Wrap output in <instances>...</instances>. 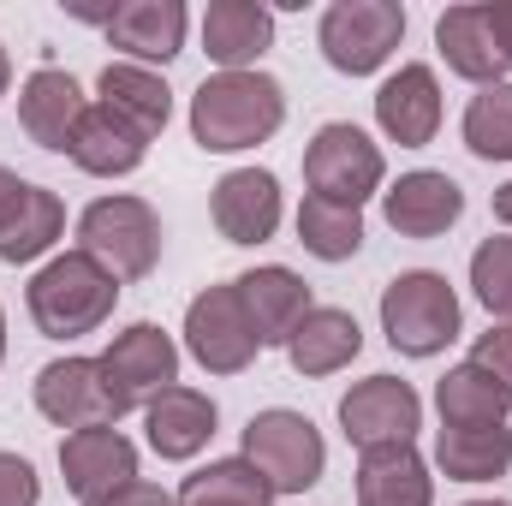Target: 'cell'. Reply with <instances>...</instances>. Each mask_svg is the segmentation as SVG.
<instances>
[{"label": "cell", "mask_w": 512, "mask_h": 506, "mask_svg": "<svg viewBox=\"0 0 512 506\" xmlns=\"http://www.w3.org/2000/svg\"><path fill=\"white\" fill-rule=\"evenodd\" d=\"M286 126V90L268 72H215L191 96V137L209 155H239Z\"/></svg>", "instance_id": "obj_1"}, {"label": "cell", "mask_w": 512, "mask_h": 506, "mask_svg": "<svg viewBox=\"0 0 512 506\" xmlns=\"http://www.w3.org/2000/svg\"><path fill=\"white\" fill-rule=\"evenodd\" d=\"M24 298H30V322H36L48 340H84V334H96V328L114 316L120 280H114L96 256L66 251V256H54V262L36 268V280H30Z\"/></svg>", "instance_id": "obj_2"}, {"label": "cell", "mask_w": 512, "mask_h": 506, "mask_svg": "<svg viewBox=\"0 0 512 506\" xmlns=\"http://www.w3.org/2000/svg\"><path fill=\"white\" fill-rule=\"evenodd\" d=\"M465 310L459 292L447 286V274L435 268H405L399 280L382 286V334L399 358H435L459 340Z\"/></svg>", "instance_id": "obj_3"}, {"label": "cell", "mask_w": 512, "mask_h": 506, "mask_svg": "<svg viewBox=\"0 0 512 506\" xmlns=\"http://www.w3.org/2000/svg\"><path fill=\"white\" fill-rule=\"evenodd\" d=\"M161 245H167V233H161V215L143 203V197H96L84 215H78V251L96 256L114 280H143V274H155V262H161Z\"/></svg>", "instance_id": "obj_4"}, {"label": "cell", "mask_w": 512, "mask_h": 506, "mask_svg": "<svg viewBox=\"0 0 512 506\" xmlns=\"http://www.w3.org/2000/svg\"><path fill=\"white\" fill-rule=\"evenodd\" d=\"M239 459H251L256 471L268 477L274 495H304L328 471V441H322V429L304 411L268 405V411H256L245 423V453Z\"/></svg>", "instance_id": "obj_5"}, {"label": "cell", "mask_w": 512, "mask_h": 506, "mask_svg": "<svg viewBox=\"0 0 512 506\" xmlns=\"http://www.w3.org/2000/svg\"><path fill=\"white\" fill-rule=\"evenodd\" d=\"M316 42H322V60L334 72L370 78L405 42V6L399 0H334L316 24Z\"/></svg>", "instance_id": "obj_6"}, {"label": "cell", "mask_w": 512, "mask_h": 506, "mask_svg": "<svg viewBox=\"0 0 512 506\" xmlns=\"http://www.w3.org/2000/svg\"><path fill=\"white\" fill-rule=\"evenodd\" d=\"M96 370H102V387H108L114 417L149 411V399H161L167 387H179V346H173L167 328L131 322L126 334H114V346L96 358Z\"/></svg>", "instance_id": "obj_7"}, {"label": "cell", "mask_w": 512, "mask_h": 506, "mask_svg": "<svg viewBox=\"0 0 512 506\" xmlns=\"http://www.w3.org/2000/svg\"><path fill=\"white\" fill-rule=\"evenodd\" d=\"M382 179H387L382 149L352 126V120H328V126L310 137V149H304V185H310V197L364 209L382 191Z\"/></svg>", "instance_id": "obj_8"}, {"label": "cell", "mask_w": 512, "mask_h": 506, "mask_svg": "<svg viewBox=\"0 0 512 506\" xmlns=\"http://www.w3.org/2000/svg\"><path fill=\"white\" fill-rule=\"evenodd\" d=\"M185 352L209 370V376H239L251 370L262 340H256L251 316L239 304V286H203L191 304H185Z\"/></svg>", "instance_id": "obj_9"}, {"label": "cell", "mask_w": 512, "mask_h": 506, "mask_svg": "<svg viewBox=\"0 0 512 506\" xmlns=\"http://www.w3.org/2000/svg\"><path fill=\"white\" fill-rule=\"evenodd\" d=\"M340 429L358 453L376 447H411L423 429V399L399 376H364L340 393Z\"/></svg>", "instance_id": "obj_10"}, {"label": "cell", "mask_w": 512, "mask_h": 506, "mask_svg": "<svg viewBox=\"0 0 512 506\" xmlns=\"http://www.w3.org/2000/svg\"><path fill=\"white\" fill-rule=\"evenodd\" d=\"M209 215L227 245H268L280 233V179L268 167H233L215 179Z\"/></svg>", "instance_id": "obj_11"}, {"label": "cell", "mask_w": 512, "mask_h": 506, "mask_svg": "<svg viewBox=\"0 0 512 506\" xmlns=\"http://www.w3.org/2000/svg\"><path fill=\"white\" fill-rule=\"evenodd\" d=\"M60 471H66V489L90 506V501H102V495H114V489H126V483H137V447L114 423L72 429L60 441Z\"/></svg>", "instance_id": "obj_12"}, {"label": "cell", "mask_w": 512, "mask_h": 506, "mask_svg": "<svg viewBox=\"0 0 512 506\" xmlns=\"http://www.w3.org/2000/svg\"><path fill=\"white\" fill-rule=\"evenodd\" d=\"M382 215L399 239H441L447 227H459L465 191H459V179L417 167V173H399V185L382 191Z\"/></svg>", "instance_id": "obj_13"}, {"label": "cell", "mask_w": 512, "mask_h": 506, "mask_svg": "<svg viewBox=\"0 0 512 506\" xmlns=\"http://www.w3.org/2000/svg\"><path fill=\"white\" fill-rule=\"evenodd\" d=\"M84 114H90V102H84L78 78L60 72V66H36L24 78V90H18V126L30 131V143L48 149V155L72 149V131H78Z\"/></svg>", "instance_id": "obj_14"}, {"label": "cell", "mask_w": 512, "mask_h": 506, "mask_svg": "<svg viewBox=\"0 0 512 506\" xmlns=\"http://www.w3.org/2000/svg\"><path fill=\"white\" fill-rule=\"evenodd\" d=\"M36 411L54 423V429H96V423H114V405H108V387L96 358H54L36 370Z\"/></svg>", "instance_id": "obj_15"}, {"label": "cell", "mask_w": 512, "mask_h": 506, "mask_svg": "<svg viewBox=\"0 0 512 506\" xmlns=\"http://www.w3.org/2000/svg\"><path fill=\"white\" fill-rule=\"evenodd\" d=\"M435 48H441L447 72H459V78L477 84V90L507 84V72H512L507 48H501V36H495V24H489L483 6H447V12L435 18Z\"/></svg>", "instance_id": "obj_16"}, {"label": "cell", "mask_w": 512, "mask_h": 506, "mask_svg": "<svg viewBox=\"0 0 512 506\" xmlns=\"http://www.w3.org/2000/svg\"><path fill=\"white\" fill-rule=\"evenodd\" d=\"M376 126L399 143V149H423V143H435V131H441V78H435V66H399L393 78H387L382 90H376Z\"/></svg>", "instance_id": "obj_17"}, {"label": "cell", "mask_w": 512, "mask_h": 506, "mask_svg": "<svg viewBox=\"0 0 512 506\" xmlns=\"http://www.w3.org/2000/svg\"><path fill=\"white\" fill-rule=\"evenodd\" d=\"M215 423H221V411H215V399H209L203 387H167V393L149 399V411H143L149 453H161L167 465L197 459V453L215 441Z\"/></svg>", "instance_id": "obj_18"}, {"label": "cell", "mask_w": 512, "mask_h": 506, "mask_svg": "<svg viewBox=\"0 0 512 506\" xmlns=\"http://www.w3.org/2000/svg\"><path fill=\"white\" fill-rule=\"evenodd\" d=\"M185 24H191L185 0H120L102 30L131 66H167L185 48Z\"/></svg>", "instance_id": "obj_19"}, {"label": "cell", "mask_w": 512, "mask_h": 506, "mask_svg": "<svg viewBox=\"0 0 512 506\" xmlns=\"http://www.w3.org/2000/svg\"><path fill=\"white\" fill-rule=\"evenodd\" d=\"M233 286H239V304H245V316H251V328H256L262 346H286L292 328L310 316V286H304L292 268H280V262L245 268Z\"/></svg>", "instance_id": "obj_20"}, {"label": "cell", "mask_w": 512, "mask_h": 506, "mask_svg": "<svg viewBox=\"0 0 512 506\" xmlns=\"http://www.w3.org/2000/svg\"><path fill=\"white\" fill-rule=\"evenodd\" d=\"M274 48V12L256 0H209L203 12V54L221 72H256V60Z\"/></svg>", "instance_id": "obj_21"}, {"label": "cell", "mask_w": 512, "mask_h": 506, "mask_svg": "<svg viewBox=\"0 0 512 506\" xmlns=\"http://www.w3.org/2000/svg\"><path fill=\"white\" fill-rule=\"evenodd\" d=\"M358 352H364V328H358L352 310H334V304H310V316H304V322L292 328V340H286V364L310 381L346 370Z\"/></svg>", "instance_id": "obj_22"}, {"label": "cell", "mask_w": 512, "mask_h": 506, "mask_svg": "<svg viewBox=\"0 0 512 506\" xmlns=\"http://www.w3.org/2000/svg\"><path fill=\"white\" fill-rule=\"evenodd\" d=\"M435 411H441V429H501L512 411V387L465 358L435 381Z\"/></svg>", "instance_id": "obj_23"}, {"label": "cell", "mask_w": 512, "mask_h": 506, "mask_svg": "<svg viewBox=\"0 0 512 506\" xmlns=\"http://www.w3.org/2000/svg\"><path fill=\"white\" fill-rule=\"evenodd\" d=\"M66 155H72L90 179H126V173H137V167H143L149 137L96 102V108L78 120V131H72V149H66Z\"/></svg>", "instance_id": "obj_24"}, {"label": "cell", "mask_w": 512, "mask_h": 506, "mask_svg": "<svg viewBox=\"0 0 512 506\" xmlns=\"http://www.w3.org/2000/svg\"><path fill=\"white\" fill-rule=\"evenodd\" d=\"M96 90H102V108H108V114H120L126 126H137L149 143L167 131V120H173V90H167V78H161V72H149V66L114 60V66H102Z\"/></svg>", "instance_id": "obj_25"}, {"label": "cell", "mask_w": 512, "mask_h": 506, "mask_svg": "<svg viewBox=\"0 0 512 506\" xmlns=\"http://www.w3.org/2000/svg\"><path fill=\"white\" fill-rule=\"evenodd\" d=\"M358 506H435V477L417 447L358 453Z\"/></svg>", "instance_id": "obj_26"}, {"label": "cell", "mask_w": 512, "mask_h": 506, "mask_svg": "<svg viewBox=\"0 0 512 506\" xmlns=\"http://www.w3.org/2000/svg\"><path fill=\"white\" fill-rule=\"evenodd\" d=\"M435 465L447 483H495L512 471V429H441Z\"/></svg>", "instance_id": "obj_27"}, {"label": "cell", "mask_w": 512, "mask_h": 506, "mask_svg": "<svg viewBox=\"0 0 512 506\" xmlns=\"http://www.w3.org/2000/svg\"><path fill=\"white\" fill-rule=\"evenodd\" d=\"M173 506H274V489L251 459H215L185 477Z\"/></svg>", "instance_id": "obj_28"}, {"label": "cell", "mask_w": 512, "mask_h": 506, "mask_svg": "<svg viewBox=\"0 0 512 506\" xmlns=\"http://www.w3.org/2000/svg\"><path fill=\"white\" fill-rule=\"evenodd\" d=\"M298 245L316 262H352L364 251V209L328 203V197H304L298 203Z\"/></svg>", "instance_id": "obj_29"}, {"label": "cell", "mask_w": 512, "mask_h": 506, "mask_svg": "<svg viewBox=\"0 0 512 506\" xmlns=\"http://www.w3.org/2000/svg\"><path fill=\"white\" fill-rule=\"evenodd\" d=\"M60 233H66V203H60L48 185H30L18 221H12L6 239H0V262H6V268H24V262H36V256L54 251Z\"/></svg>", "instance_id": "obj_30"}, {"label": "cell", "mask_w": 512, "mask_h": 506, "mask_svg": "<svg viewBox=\"0 0 512 506\" xmlns=\"http://www.w3.org/2000/svg\"><path fill=\"white\" fill-rule=\"evenodd\" d=\"M465 149L477 161H512V84H489L465 108Z\"/></svg>", "instance_id": "obj_31"}, {"label": "cell", "mask_w": 512, "mask_h": 506, "mask_svg": "<svg viewBox=\"0 0 512 506\" xmlns=\"http://www.w3.org/2000/svg\"><path fill=\"white\" fill-rule=\"evenodd\" d=\"M471 292L489 316L512 322V233H495L471 251Z\"/></svg>", "instance_id": "obj_32"}, {"label": "cell", "mask_w": 512, "mask_h": 506, "mask_svg": "<svg viewBox=\"0 0 512 506\" xmlns=\"http://www.w3.org/2000/svg\"><path fill=\"white\" fill-rule=\"evenodd\" d=\"M0 506H42V477L18 453H0Z\"/></svg>", "instance_id": "obj_33"}, {"label": "cell", "mask_w": 512, "mask_h": 506, "mask_svg": "<svg viewBox=\"0 0 512 506\" xmlns=\"http://www.w3.org/2000/svg\"><path fill=\"white\" fill-rule=\"evenodd\" d=\"M471 364H483L495 381H507V387H512V322H495L489 334H477Z\"/></svg>", "instance_id": "obj_34"}, {"label": "cell", "mask_w": 512, "mask_h": 506, "mask_svg": "<svg viewBox=\"0 0 512 506\" xmlns=\"http://www.w3.org/2000/svg\"><path fill=\"white\" fill-rule=\"evenodd\" d=\"M90 506H173V495L161 489V483H126V489H114V495H102V501H90Z\"/></svg>", "instance_id": "obj_35"}, {"label": "cell", "mask_w": 512, "mask_h": 506, "mask_svg": "<svg viewBox=\"0 0 512 506\" xmlns=\"http://www.w3.org/2000/svg\"><path fill=\"white\" fill-rule=\"evenodd\" d=\"M24 197H30V179H18L12 167H0V239H6V227L18 221V209H24Z\"/></svg>", "instance_id": "obj_36"}, {"label": "cell", "mask_w": 512, "mask_h": 506, "mask_svg": "<svg viewBox=\"0 0 512 506\" xmlns=\"http://www.w3.org/2000/svg\"><path fill=\"white\" fill-rule=\"evenodd\" d=\"M483 12H489V24H495V36H501V48H507V60H512V0H495Z\"/></svg>", "instance_id": "obj_37"}, {"label": "cell", "mask_w": 512, "mask_h": 506, "mask_svg": "<svg viewBox=\"0 0 512 506\" xmlns=\"http://www.w3.org/2000/svg\"><path fill=\"white\" fill-rule=\"evenodd\" d=\"M495 221H501V227H512V179L495 191Z\"/></svg>", "instance_id": "obj_38"}, {"label": "cell", "mask_w": 512, "mask_h": 506, "mask_svg": "<svg viewBox=\"0 0 512 506\" xmlns=\"http://www.w3.org/2000/svg\"><path fill=\"white\" fill-rule=\"evenodd\" d=\"M6 90H12V60H6V42H0V102H6Z\"/></svg>", "instance_id": "obj_39"}, {"label": "cell", "mask_w": 512, "mask_h": 506, "mask_svg": "<svg viewBox=\"0 0 512 506\" xmlns=\"http://www.w3.org/2000/svg\"><path fill=\"white\" fill-rule=\"evenodd\" d=\"M0 364H6V310H0Z\"/></svg>", "instance_id": "obj_40"}, {"label": "cell", "mask_w": 512, "mask_h": 506, "mask_svg": "<svg viewBox=\"0 0 512 506\" xmlns=\"http://www.w3.org/2000/svg\"><path fill=\"white\" fill-rule=\"evenodd\" d=\"M465 506H512V501H465Z\"/></svg>", "instance_id": "obj_41"}]
</instances>
